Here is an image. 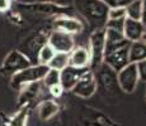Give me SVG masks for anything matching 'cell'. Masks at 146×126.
<instances>
[{
	"label": "cell",
	"instance_id": "6da1fadb",
	"mask_svg": "<svg viewBox=\"0 0 146 126\" xmlns=\"http://www.w3.org/2000/svg\"><path fill=\"white\" fill-rule=\"evenodd\" d=\"M130 44L131 42H128L123 37L122 33L112 29H106L103 63L108 66L112 71L119 72L130 63V61H128Z\"/></svg>",
	"mask_w": 146,
	"mask_h": 126
},
{
	"label": "cell",
	"instance_id": "7a4b0ae2",
	"mask_svg": "<svg viewBox=\"0 0 146 126\" xmlns=\"http://www.w3.org/2000/svg\"><path fill=\"white\" fill-rule=\"evenodd\" d=\"M76 12L86 20L88 25L94 30L104 29L108 22L109 7L99 0H72Z\"/></svg>",
	"mask_w": 146,
	"mask_h": 126
},
{
	"label": "cell",
	"instance_id": "3957f363",
	"mask_svg": "<svg viewBox=\"0 0 146 126\" xmlns=\"http://www.w3.org/2000/svg\"><path fill=\"white\" fill-rule=\"evenodd\" d=\"M48 67L43 64H36V66H29L26 69H22L18 73L12 76V87L15 89H22L23 87L37 83L43 80V77L48 72Z\"/></svg>",
	"mask_w": 146,
	"mask_h": 126
},
{
	"label": "cell",
	"instance_id": "277c9868",
	"mask_svg": "<svg viewBox=\"0 0 146 126\" xmlns=\"http://www.w3.org/2000/svg\"><path fill=\"white\" fill-rule=\"evenodd\" d=\"M104 44H106V28L93 32L90 37V71L98 69L103 64V54H104Z\"/></svg>",
	"mask_w": 146,
	"mask_h": 126
},
{
	"label": "cell",
	"instance_id": "5b68a950",
	"mask_svg": "<svg viewBox=\"0 0 146 126\" xmlns=\"http://www.w3.org/2000/svg\"><path fill=\"white\" fill-rule=\"evenodd\" d=\"M31 66V59L21 50H12L9 54L5 57L4 62L1 64L3 74L5 76H14L22 69H26Z\"/></svg>",
	"mask_w": 146,
	"mask_h": 126
},
{
	"label": "cell",
	"instance_id": "8992f818",
	"mask_svg": "<svg viewBox=\"0 0 146 126\" xmlns=\"http://www.w3.org/2000/svg\"><path fill=\"white\" fill-rule=\"evenodd\" d=\"M139 72H137L136 63H128L125 68L117 72V83L123 92L132 93L139 85Z\"/></svg>",
	"mask_w": 146,
	"mask_h": 126
},
{
	"label": "cell",
	"instance_id": "52a82bcc",
	"mask_svg": "<svg viewBox=\"0 0 146 126\" xmlns=\"http://www.w3.org/2000/svg\"><path fill=\"white\" fill-rule=\"evenodd\" d=\"M97 77L93 71L86 68V71L81 74L78 83L72 88V92L83 99H89L97 91Z\"/></svg>",
	"mask_w": 146,
	"mask_h": 126
},
{
	"label": "cell",
	"instance_id": "ba28073f",
	"mask_svg": "<svg viewBox=\"0 0 146 126\" xmlns=\"http://www.w3.org/2000/svg\"><path fill=\"white\" fill-rule=\"evenodd\" d=\"M48 44L55 49V52L67 53V54H70L71 50L75 48L74 37L61 30H55L51 33L48 38Z\"/></svg>",
	"mask_w": 146,
	"mask_h": 126
},
{
	"label": "cell",
	"instance_id": "9c48e42d",
	"mask_svg": "<svg viewBox=\"0 0 146 126\" xmlns=\"http://www.w3.org/2000/svg\"><path fill=\"white\" fill-rule=\"evenodd\" d=\"M86 71V68H75L72 66H67L60 72V85L64 91H72L75 85L78 83L81 74Z\"/></svg>",
	"mask_w": 146,
	"mask_h": 126
},
{
	"label": "cell",
	"instance_id": "30bf717a",
	"mask_svg": "<svg viewBox=\"0 0 146 126\" xmlns=\"http://www.w3.org/2000/svg\"><path fill=\"white\" fill-rule=\"evenodd\" d=\"M146 30V27L141 23V20H132V19H125V25H123V37L128 42H137L141 40Z\"/></svg>",
	"mask_w": 146,
	"mask_h": 126
},
{
	"label": "cell",
	"instance_id": "8fae6325",
	"mask_svg": "<svg viewBox=\"0 0 146 126\" xmlns=\"http://www.w3.org/2000/svg\"><path fill=\"white\" fill-rule=\"evenodd\" d=\"M56 30H61L67 34H79L81 30L84 29L83 22L79 20L78 18H72V16H60L55 20Z\"/></svg>",
	"mask_w": 146,
	"mask_h": 126
},
{
	"label": "cell",
	"instance_id": "7c38bea8",
	"mask_svg": "<svg viewBox=\"0 0 146 126\" xmlns=\"http://www.w3.org/2000/svg\"><path fill=\"white\" fill-rule=\"evenodd\" d=\"M90 64V53L85 47H76L69 54V66L75 68H88Z\"/></svg>",
	"mask_w": 146,
	"mask_h": 126
},
{
	"label": "cell",
	"instance_id": "4fadbf2b",
	"mask_svg": "<svg viewBox=\"0 0 146 126\" xmlns=\"http://www.w3.org/2000/svg\"><path fill=\"white\" fill-rule=\"evenodd\" d=\"M146 59V43L142 40L132 42L128 49V61L130 63H139Z\"/></svg>",
	"mask_w": 146,
	"mask_h": 126
},
{
	"label": "cell",
	"instance_id": "5bb4252c",
	"mask_svg": "<svg viewBox=\"0 0 146 126\" xmlns=\"http://www.w3.org/2000/svg\"><path fill=\"white\" fill-rule=\"evenodd\" d=\"M37 111H38V117L42 121H47V120L52 119L58 112V105L52 100L42 101L40 106H38Z\"/></svg>",
	"mask_w": 146,
	"mask_h": 126
},
{
	"label": "cell",
	"instance_id": "9a60e30c",
	"mask_svg": "<svg viewBox=\"0 0 146 126\" xmlns=\"http://www.w3.org/2000/svg\"><path fill=\"white\" fill-rule=\"evenodd\" d=\"M69 66V54L67 53H60L56 52L55 55L52 57V59L50 61V63L47 64L50 69H56V71H62L64 68Z\"/></svg>",
	"mask_w": 146,
	"mask_h": 126
},
{
	"label": "cell",
	"instance_id": "2e32d148",
	"mask_svg": "<svg viewBox=\"0 0 146 126\" xmlns=\"http://www.w3.org/2000/svg\"><path fill=\"white\" fill-rule=\"evenodd\" d=\"M126 8V18L132 20H141L142 13V3L141 0H133Z\"/></svg>",
	"mask_w": 146,
	"mask_h": 126
},
{
	"label": "cell",
	"instance_id": "e0dca14e",
	"mask_svg": "<svg viewBox=\"0 0 146 126\" xmlns=\"http://www.w3.org/2000/svg\"><path fill=\"white\" fill-rule=\"evenodd\" d=\"M55 49L50 46L48 43H44L43 46L40 48L37 54V59H38V64H43V66H47L50 63V61L52 59V57L55 55Z\"/></svg>",
	"mask_w": 146,
	"mask_h": 126
},
{
	"label": "cell",
	"instance_id": "ac0fdd59",
	"mask_svg": "<svg viewBox=\"0 0 146 126\" xmlns=\"http://www.w3.org/2000/svg\"><path fill=\"white\" fill-rule=\"evenodd\" d=\"M42 82L44 83L46 87H52V86L60 85V71L56 69H48V72L46 73V76L43 77Z\"/></svg>",
	"mask_w": 146,
	"mask_h": 126
},
{
	"label": "cell",
	"instance_id": "d6986e66",
	"mask_svg": "<svg viewBox=\"0 0 146 126\" xmlns=\"http://www.w3.org/2000/svg\"><path fill=\"white\" fill-rule=\"evenodd\" d=\"M126 19V8L117 5V7L109 8L108 10V20H122Z\"/></svg>",
	"mask_w": 146,
	"mask_h": 126
},
{
	"label": "cell",
	"instance_id": "ffe728a7",
	"mask_svg": "<svg viewBox=\"0 0 146 126\" xmlns=\"http://www.w3.org/2000/svg\"><path fill=\"white\" fill-rule=\"evenodd\" d=\"M27 115H28V111L26 108L21 110L18 114H15L13 116V119L10 120V126H26L27 124Z\"/></svg>",
	"mask_w": 146,
	"mask_h": 126
},
{
	"label": "cell",
	"instance_id": "44dd1931",
	"mask_svg": "<svg viewBox=\"0 0 146 126\" xmlns=\"http://www.w3.org/2000/svg\"><path fill=\"white\" fill-rule=\"evenodd\" d=\"M26 4H40V3H43V4H55V5H67L72 1V0H22Z\"/></svg>",
	"mask_w": 146,
	"mask_h": 126
},
{
	"label": "cell",
	"instance_id": "7402d4cb",
	"mask_svg": "<svg viewBox=\"0 0 146 126\" xmlns=\"http://www.w3.org/2000/svg\"><path fill=\"white\" fill-rule=\"evenodd\" d=\"M123 25H125V19H122V20H108L106 24V29H112V30L122 33Z\"/></svg>",
	"mask_w": 146,
	"mask_h": 126
},
{
	"label": "cell",
	"instance_id": "603a6c76",
	"mask_svg": "<svg viewBox=\"0 0 146 126\" xmlns=\"http://www.w3.org/2000/svg\"><path fill=\"white\" fill-rule=\"evenodd\" d=\"M136 67H137V72H139L140 81L146 82V59L141 61V62H139V63H136Z\"/></svg>",
	"mask_w": 146,
	"mask_h": 126
},
{
	"label": "cell",
	"instance_id": "cb8c5ba5",
	"mask_svg": "<svg viewBox=\"0 0 146 126\" xmlns=\"http://www.w3.org/2000/svg\"><path fill=\"white\" fill-rule=\"evenodd\" d=\"M48 89H50V93H51L53 97H60L61 95H62V92H64V88L61 87V85L52 86V87H50Z\"/></svg>",
	"mask_w": 146,
	"mask_h": 126
},
{
	"label": "cell",
	"instance_id": "d4e9b609",
	"mask_svg": "<svg viewBox=\"0 0 146 126\" xmlns=\"http://www.w3.org/2000/svg\"><path fill=\"white\" fill-rule=\"evenodd\" d=\"M12 0H0V12H5L10 8Z\"/></svg>",
	"mask_w": 146,
	"mask_h": 126
},
{
	"label": "cell",
	"instance_id": "484cf974",
	"mask_svg": "<svg viewBox=\"0 0 146 126\" xmlns=\"http://www.w3.org/2000/svg\"><path fill=\"white\" fill-rule=\"evenodd\" d=\"M142 3V13H141V23L146 27V0H141Z\"/></svg>",
	"mask_w": 146,
	"mask_h": 126
},
{
	"label": "cell",
	"instance_id": "4316f807",
	"mask_svg": "<svg viewBox=\"0 0 146 126\" xmlns=\"http://www.w3.org/2000/svg\"><path fill=\"white\" fill-rule=\"evenodd\" d=\"M99 1L104 3V4L108 5L109 8H113V7H117V5H118V1H117V0H99Z\"/></svg>",
	"mask_w": 146,
	"mask_h": 126
},
{
	"label": "cell",
	"instance_id": "83f0119b",
	"mask_svg": "<svg viewBox=\"0 0 146 126\" xmlns=\"http://www.w3.org/2000/svg\"><path fill=\"white\" fill-rule=\"evenodd\" d=\"M142 42H145L146 43V30H145V33H144V35H142V39H141Z\"/></svg>",
	"mask_w": 146,
	"mask_h": 126
},
{
	"label": "cell",
	"instance_id": "f1b7e54d",
	"mask_svg": "<svg viewBox=\"0 0 146 126\" xmlns=\"http://www.w3.org/2000/svg\"><path fill=\"white\" fill-rule=\"evenodd\" d=\"M117 1H119V0H117Z\"/></svg>",
	"mask_w": 146,
	"mask_h": 126
}]
</instances>
